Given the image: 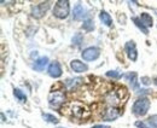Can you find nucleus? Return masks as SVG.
Listing matches in <instances>:
<instances>
[{
  "instance_id": "nucleus-19",
  "label": "nucleus",
  "mask_w": 157,
  "mask_h": 128,
  "mask_svg": "<svg viewBox=\"0 0 157 128\" xmlns=\"http://www.w3.org/2000/svg\"><path fill=\"white\" fill-rule=\"evenodd\" d=\"M136 126L138 128H155L154 125L149 121V120H144V121H137L136 122Z\"/></svg>"
},
{
  "instance_id": "nucleus-27",
  "label": "nucleus",
  "mask_w": 157,
  "mask_h": 128,
  "mask_svg": "<svg viewBox=\"0 0 157 128\" xmlns=\"http://www.w3.org/2000/svg\"><path fill=\"white\" fill-rule=\"evenodd\" d=\"M143 80H144L143 82H144L145 85H147V83H149V81H147V77H143Z\"/></svg>"
},
{
  "instance_id": "nucleus-4",
  "label": "nucleus",
  "mask_w": 157,
  "mask_h": 128,
  "mask_svg": "<svg viewBox=\"0 0 157 128\" xmlns=\"http://www.w3.org/2000/svg\"><path fill=\"white\" fill-rule=\"evenodd\" d=\"M100 56V51H99L98 47H87L86 50H83V52L81 53V57L83 60H87V62H91V60H96Z\"/></svg>"
},
{
  "instance_id": "nucleus-1",
  "label": "nucleus",
  "mask_w": 157,
  "mask_h": 128,
  "mask_svg": "<svg viewBox=\"0 0 157 128\" xmlns=\"http://www.w3.org/2000/svg\"><path fill=\"white\" fill-rule=\"evenodd\" d=\"M150 105H151V103H150L149 98H146V97H141V98L137 99L136 103L133 104L132 111H133V114H134L136 116L141 117V116H144V115L147 114V111H149V109H150Z\"/></svg>"
},
{
  "instance_id": "nucleus-23",
  "label": "nucleus",
  "mask_w": 157,
  "mask_h": 128,
  "mask_svg": "<svg viewBox=\"0 0 157 128\" xmlns=\"http://www.w3.org/2000/svg\"><path fill=\"white\" fill-rule=\"evenodd\" d=\"M81 82V79H74V80H67L65 81V85L71 90V88H74L78 83H80Z\"/></svg>"
},
{
  "instance_id": "nucleus-24",
  "label": "nucleus",
  "mask_w": 157,
  "mask_h": 128,
  "mask_svg": "<svg viewBox=\"0 0 157 128\" xmlns=\"http://www.w3.org/2000/svg\"><path fill=\"white\" fill-rule=\"evenodd\" d=\"M106 76L114 77V79H120V77H121V74L118 73V72H116V70H110V72L106 73Z\"/></svg>"
},
{
  "instance_id": "nucleus-11",
  "label": "nucleus",
  "mask_w": 157,
  "mask_h": 128,
  "mask_svg": "<svg viewBox=\"0 0 157 128\" xmlns=\"http://www.w3.org/2000/svg\"><path fill=\"white\" fill-rule=\"evenodd\" d=\"M70 68L75 72V73H83V72H87L88 70V67L87 64H85L83 62L78 60V59H74L70 62Z\"/></svg>"
},
{
  "instance_id": "nucleus-12",
  "label": "nucleus",
  "mask_w": 157,
  "mask_h": 128,
  "mask_svg": "<svg viewBox=\"0 0 157 128\" xmlns=\"http://www.w3.org/2000/svg\"><path fill=\"white\" fill-rule=\"evenodd\" d=\"M47 63H48V57L42 56V57H39V58L34 62L33 68H34L35 70H38V72H42V70L45 69V67L47 65Z\"/></svg>"
},
{
  "instance_id": "nucleus-20",
  "label": "nucleus",
  "mask_w": 157,
  "mask_h": 128,
  "mask_svg": "<svg viewBox=\"0 0 157 128\" xmlns=\"http://www.w3.org/2000/svg\"><path fill=\"white\" fill-rule=\"evenodd\" d=\"M13 94H15V97H16L20 102H25V100H27L25 93H23V91H21L20 88H15V90H13Z\"/></svg>"
},
{
  "instance_id": "nucleus-18",
  "label": "nucleus",
  "mask_w": 157,
  "mask_h": 128,
  "mask_svg": "<svg viewBox=\"0 0 157 128\" xmlns=\"http://www.w3.org/2000/svg\"><path fill=\"white\" fill-rule=\"evenodd\" d=\"M132 19H133L134 24L137 25L138 28H139V29H140V30H141L144 34H149V29H147V28H146V27H145V25L141 23V21H140V18H139V17H133Z\"/></svg>"
},
{
  "instance_id": "nucleus-14",
  "label": "nucleus",
  "mask_w": 157,
  "mask_h": 128,
  "mask_svg": "<svg viewBox=\"0 0 157 128\" xmlns=\"http://www.w3.org/2000/svg\"><path fill=\"white\" fill-rule=\"evenodd\" d=\"M140 21H141V23L146 27V28H149V27H152V24H154V19L152 17L147 14V12H143L141 15H140Z\"/></svg>"
},
{
  "instance_id": "nucleus-9",
  "label": "nucleus",
  "mask_w": 157,
  "mask_h": 128,
  "mask_svg": "<svg viewBox=\"0 0 157 128\" xmlns=\"http://www.w3.org/2000/svg\"><path fill=\"white\" fill-rule=\"evenodd\" d=\"M47 72H48V75H50L51 77L58 79V77L62 76V67H60V64H59L58 62H52V63L50 64Z\"/></svg>"
},
{
  "instance_id": "nucleus-26",
  "label": "nucleus",
  "mask_w": 157,
  "mask_h": 128,
  "mask_svg": "<svg viewBox=\"0 0 157 128\" xmlns=\"http://www.w3.org/2000/svg\"><path fill=\"white\" fill-rule=\"evenodd\" d=\"M92 128H110V127L106 126V125H96V126H93Z\"/></svg>"
},
{
  "instance_id": "nucleus-22",
  "label": "nucleus",
  "mask_w": 157,
  "mask_h": 128,
  "mask_svg": "<svg viewBox=\"0 0 157 128\" xmlns=\"http://www.w3.org/2000/svg\"><path fill=\"white\" fill-rule=\"evenodd\" d=\"M82 39H83V37H82V34L81 33H78V34H75L74 35V37H73V45L74 46H80L81 45V42H82Z\"/></svg>"
},
{
  "instance_id": "nucleus-13",
  "label": "nucleus",
  "mask_w": 157,
  "mask_h": 128,
  "mask_svg": "<svg viewBox=\"0 0 157 128\" xmlns=\"http://www.w3.org/2000/svg\"><path fill=\"white\" fill-rule=\"evenodd\" d=\"M99 18L101 21V23L105 24L106 27H111L113 25V18H111V16L106 11H101L99 14Z\"/></svg>"
},
{
  "instance_id": "nucleus-2",
  "label": "nucleus",
  "mask_w": 157,
  "mask_h": 128,
  "mask_svg": "<svg viewBox=\"0 0 157 128\" xmlns=\"http://www.w3.org/2000/svg\"><path fill=\"white\" fill-rule=\"evenodd\" d=\"M70 12V2L68 0H59L53 7V15L59 19H64L69 16Z\"/></svg>"
},
{
  "instance_id": "nucleus-7",
  "label": "nucleus",
  "mask_w": 157,
  "mask_h": 128,
  "mask_svg": "<svg viewBox=\"0 0 157 128\" xmlns=\"http://www.w3.org/2000/svg\"><path fill=\"white\" fill-rule=\"evenodd\" d=\"M71 112L75 117L78 118H82V117H86L88 115V110L85 105L80 104V103H73L71 104Z\"/></svg>"
},
{
  "instance_id": "nucleus-25",
  "label": "nucleus",
  "mask_w": 157,
  "mask_h": 128,
  "mask_svg": "<svg viewBox=\"0 0 157 128\" xmlns=\"http://www.w3.org/2000/svg\"><path fill=\"white\" fill-rule=\"evenodd\" d=\"M147 120L154 125V127L157 128V115H152V116H150Z\"/></svg>"
},
{
  "instance_id": "nucleus-3",
  "label": "nucleus",
  "mask_w": 157,
  "mask_h": 128,
  "mask_svg": "<svg viewBox=\"0 0 157 128\" xmlns=\"http://www.w3.org/2000/svg\"><path fill=\"white\" fill-rule=\"evenodd\" d=\"M64 102H65V94H64V92H55V93H51L50 94L48 103H50V107L51 108L58 109V108L62 107V104Z\"/></svg>"
},
{
  "instance_id": "nucleus-16",
  "label": "nucleus",
  "mask_w": 157,
  "mask_h": 128,
  "mask_svg": "<svg viewBox=\"0 0 157 128\" xmlns=\"http://www.w3.org/2000/svg\"><path fill=\"white\" fill-rule=\"evenodd\" d=\"M42 118H44L46 122L52 123V125H58L59 123V118L56 117L55 115H52V114H42Z\"/></svg>"
},
{
  "instance_id": "nucleus-21",
  "label": "nucleus",
  "mask_w": 157,
  "mask_h": 128,
  "mask_svg": "<svg viewBox=\"0 0 157 128\" xmlns=\"http://www.w3.org/2000/svg\"><path fill=\"white\" fill-rule=\"evenodd\" d=\"M82 28H83L86 32H92V30L94 29V24H93V21H92V19H87V21H85V22H83V25H82Z\"/></svg>"
},
{
  "instance_id": "nucleus-15",
  "label": "nucleus",
  "mask_w": 157,
  "mask_h": 128,
  "mask_svg": "<svg viewBox=\"0 0 157 128\" xmlns=\"http://www.w3.org/2000/svg\"><path fill=\"white\" fill-rule=\"evenodd\" d=\"M124 77H127L128 79V81L131 82V85H132V87L136 90L137 92H139V85H138V81H137V73H129V74H126L124 75Z\"/></svg>"
},
{
  "instance_id": "nucleus-28",
  "label": "nucleus",
  "mask_w": 157,
  "mask_h": 128,
  "mask_svg": "<svg viewBox=\"0 0 157 128\" xmlns=\"http://www.w3.org/2000/svg\"><path fill=\"white\" fill-rule=\"evenodd\" d=\"M154 83H155V85H156V86H157V77H156V79H155V80H154Z\"/></svg>"
},
{
  "instance_id": "nucleus-8",
  "label": "nucleus",
  "mask_w": 157,
  "mask_h": 128,
  "mask_svg": "<svg viewBox=\"0 0 157 128\" xmlns=\"http://www.w3.org/2000/svg\"><path fill=\"white\" fill-rule=\"evenodd\" d=\"M86 15H87V11H86V9L83 7V5L82 4H76L75 6H74V10H73V18L75 19V21H81V19H83L86 17Z\"/></svg>"
},
{
  "instance_id": "nucleus-17",
  "label": "nucleus",
  "mask_w": 157,
  "mask_h": 128,
  "mask_svg": "<svg viewBox=\"0 0 157 128\" xmlns=\"http://www.w3.org/2000/svg\"><path fill=\"white\" fill-rule=\"evenodd\" d=\"M106 102L109 104H111V105H116L118 102H120V98L115 94V92H111V93H109L106 95Z\"/></svg>"
},
{
  "instance_id": "nucleus-6",
  "label": "nucleus",
  "mask_w": 157,
  "mask_h": 128,
  "mask_svg": "<svg viewBox=\"0 0 157 128\" xmlns=\"http://www.w3.org/2000/svg\"><path fill=\"white\" fill-rule=\"evenodd\" d=\"M124 51H126V55L127 57L131 59V60H137L138 58V52H137V45L134 41H127L126 45H124Z\"/></svg>"
},
{
  "instance_id": "nucleus-10",
  "label": "nucleus",
  "mask_w": 157,
  "mask_h": 128,
  "mask_svg": "<svg viewBox=\"0 0 157 128\" xmlns=\"http://www.w3.org/2000/svg\"><path fill=\"white\" fill-rule=\"evenodd\" d=\"M118 116H120L118 109L111 107V108H108V109L105 110V112H104V115H103V120H104V121H114V120L117 118Z\"/></svg>"
},
{
  "instance_id": "nucleus-29",
  "label": "nucleus",
  "mask_w": 157,
  "mask_h": 128,
  "mask_svg": "<svg viewBox=\"0 0 157 128\" xmlns=\"http://www.w3.org/2000/svg\"><path fill=\"white\" fill-rule=\"evenodd\" d=\"M57 128H64V127H57Z\"/></svg>"
},
{
  "instance_id": "nucleus-5",
  "label": "nucleus",
  "mask_w": 157,
  "mask_h": 128,
  "mask_svg": "<svg viewBox=\"0 0 157 128\" xmlns=\"http://www.w3.org/2000/svg\"><path fill=\"white\" fill-rule=\"evenodd\" d=\"M48 7H50V2H48V1H46V2H40L38 5L33 6V9H32V15H33V17H35V18H41V17L47 12Z\"/></svg>"
}]
</instances>
